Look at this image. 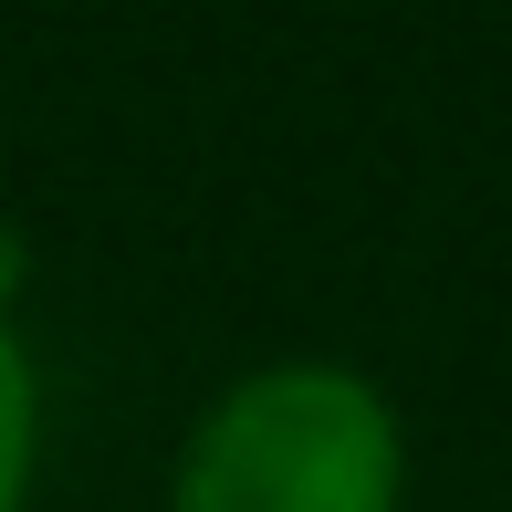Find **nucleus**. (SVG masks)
Segmentation results:
<instances>
[{
    "instance_id": "f257e3e1",
    "label": "nucleus",
    "mask_w": 512,
    "mask_h": 512,
    "mask_svg": "<svg viewBox=\"0 0 512 512\" xmlns=\"http://www.w3.org/2000/svg\"><path fill=\"white\" fill-rule=\"evenodd\" d=\"M168 512H408V418L345 356H262L199 398Z\"/></svg>"
},
{
    "instance_id": "f03ea898",
    "label": "nucleus",
    "mask_w": 512,
    "mask_h": 512,
    "mask_svg": "<svg viewBox=\"0 0 512 512\" xmlns=\"http://www.w3.org/2000/svg\"><path fill=\"white\" fill-rule=\"evenodd\" d=\"M42 492V356L21 314H0V512H32Z\"/></svg>"
}]
</instances>
